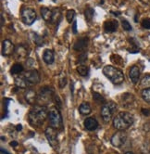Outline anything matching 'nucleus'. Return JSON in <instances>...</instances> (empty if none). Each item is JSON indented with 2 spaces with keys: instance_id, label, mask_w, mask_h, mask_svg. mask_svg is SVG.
Here are the masks:
<instances>
[{
  "instance_id": "obj_1",
  "label": "nucleus",
  "mask_w": 150,
  "mask_h": 154,
  "mask_svg": "<svg viewBox=\"0 0 150 154\" xmlns=\"http://www.w3.org/2000/svg\"><path fill=\"white\" fill-rule=\"evenodd\" d=\"M48 115V111L46 106H34L31 109L28 114L29 123L32 126L38 127L43 125Z\"/></svg>"
},
{
  "instance_id": "obj_2",
  "label": "nucleus",
  "mask_w": 150,
  "mask_h": 154,
  "mask_svg": "<svg viewBox=\"0 0 150 154\" xmlns=\"http://www.w3.org/2000/svg\"><path fill=\"white\" fill-rule=\"evenodd\" d=\"M134 116L129 112H120L113 119V126L118 131H125L134 124Z\"/></svg>"
},
{
  "instance_id": "obj_3",
  "label": "nucleus",
  "mask_w": 150,
  "mask_h": 154,
  "mask_svg": "<svg viewBox=\"0 0 150 154\" xmlns=\"http://www.w3.org/2000/svg\"><path fill=\"white\" fill-rule=\"evenodd\" d=\"M103 73L105 76L110 80L114 85H121L124 81V74L123 72L114 66L106 65L103 68Z\"/></svg>"
},
{
  "instance_id": "obj_4",
  "label": "nucleus",
  "mask_w": 150,
  "mask_h": 154,
  "mask_svg": "<svg viewBox=\"0 0 150 154\" xmlns=\"http://www.w3.org/2000/svg\"><path fill=\"white\" fill-rule=\"evenodd\" d=\"M48 120H49V125L55 129L62 128L63 126V121L62 116L60 114L59 109L57 107H53L49 109L48 112Z\"/></svg>"
},
{
  "instance_id": "obj_5",
  "label": "nucleus",
  "mask_w": 150,
  "mask_h": 154,
  "mask_svg": "<svg viewBox=\"0 0 150 154\" xmlns=\"http://www.w3.org/2000/svg\"><path fill=\"white\" fill-rule=\"evenodd\" d=\"M118 105L113 101L106 102L101 108V117L104 120V122L109 123L112 119L114 113L117 112Z\"/></svg>"
},
{
  "instance_id": "obj_6",
  "label": "nucleus",
  "mask_w": 150,
  "mask_h": 154,
  "mask_svg": "<svg viewBox=\"0 0 150 154\" xmlns=\"http://www.w3.org/2000/svg\"><path fill=\"white\" fill-rule=\"evenodd\" d=\"M53 98H55L53 89L50 88V87H43L37 96L36 102L39 103L40 106H46L52 101Z\"/></svg>"
},
{
  "instance_id": "obj_7",
  "label": "nucleus",
  "mask_w": 150,
  "mask_h": 154,
  "mask_svg": "<svg viewBox=\"0 0 150 154\" xmlns=\"http://www.w3.org/2000/svg\"><path fill=\"white\" fill-rule=\"evenodd\" d=\"M45 134H46V139L49 143V145L54 149H58V133L56 129L49 126L46 129Z\"/></svg>"
},
{
  "instance_id": "obj_8",
  "label": "nucleus",
  "mask_w": 150,
  "mask_h": 154,
  "mask_svg": "<svg viewBox=\"0 0 150 154\" xmlns=\"http://www.w3.org/2000/svg\"><path fill=\"white\" fill-rule=\"evenodd\" d=\"M21 20L26 25H32L36 20V13L34 9L25 8L21 10Z\"/></svg>"
},
{
  "instance_id": "obj_9",
  "label": "nucleus",
  "mask_w": 150,
  "mask_h": 154,
  "mask_svg": "<svg viewBox=\"0 0 150 154\" xmlns=\"http://www.w3.org/2000/svg\"><path fill=\"white\" fill-rule=\"evenodd\" d=\"M23 76H24V78L26 80V83H27L28 86L34 85H36V84H38L40 82V75H39L38 72L35 69L26 72Z\"/></svg>"
},
{
  "instance_id": "obj_10",
  "label": "nucleus",
  "mask_w": 150,
  "mask_h": 154,
  "mask_svg": "<svg viewBox=\"0 0 150 154\" xmlns=\"http://www.w3.org/2000/svg\"><path fill=\"white\" fill-rule=\"evenodd\" d=\"M127 139V135L124 133V131H118L117 133H115L111 139L110 142L111 144L116 147V148H121Z\"/></svg>"
},
{
  "instance_id": "obj_11",
  "label": "nucleus",
  "mask_w": 150,
  "mask_h": 154,
  "mask_svg": "<svg viewBox=\"0 0 150 154\" xmlns=\"http://www.w3.org/2000/svg\"><path fill=\"white\" fill-rule=\"evenodd\" d=\"M15 46L13 45V43L8 40L6 39L3 41L2 43V55L3 56H10L15 52Z\"/></svg>"
},
{
  "instance_id": "obj_12",
  "label": "nucleus",
  "mask_w": 150,
  "mask_h": 154,
  "mask_svg": "<svg viewBox=\"0 0 150 154\" xmlns=\"http://www.w3.org/2000/svg\"><path fill=\"white\" fill-rule=\"evenodd\" d=\"M140 69H139L138 66L134 65L133 67L130 69L129 72V76H130V79L132 81L133 84H137L139 79H140Z\"/></svg>"
},
{
  "instance_id": "obj_13",
  "label": "nucleus",
  "mask_w": 150,
  "mask_h": 154,
  "mask_svg": "<svg viewBox=\"0 0 150 154\" xmlns=\"http://www.w3.org/2000/svg\"><path fill=\"white\" fill-rule=\"evenodd\" d=\"M84 128L88 131H94L98 127V123L94 118L93 117H88L84 120Z\"/></svg>"
},
{
  "instance_id": "obj_14",
  "label": "nucleus",
  "mask_w": 150,
  "mask_h": 154,
  "mask_svg": "<svg viewBox=\"0 0 150 154\" xmlns=\"http://www.w3.org/2000/svg\"><path fill=\"white\" fill-rule=\"evenodd\" d=\"M87 44H88V38L87 37L81 38V39H79L75 42V44L73 45V48H74V50L79 51V52L84 51L85 49H86Z\"/></svg>"
},
{
  "instance_id": "obj_15",
  "label": "nucleus",
  "mask_w": 150,
  "mask_h": 154,
  "mask_svg": "<svg viewBox=\"0 0 150 154\" xmlns=\"http://www.w3.org/2000/svg\"><path fill=\"white\" fill-rule=\"evenodd\" d=\"M25 100L26 101L31 104V105H33L34 104L36 101H37V97H36V93L35 91H34L33 89H27V91L25 92Z\"/></svg>"
},
{
  "instance_id": "obj_16",
  "label": "nucleus",
  "mask_w": 150,
  "mask_h": 154,
  "mask_svg": "<svg viewBox=\"0 0 150 154\" xmlns=\"http://www.w3.org/2000/svg\"><path fill=\"white\" fill-rule=\"evenodd\" d=\"M43 60L46 64H52L55 60V57H54V53H53L52 50L50 49H46L43 53Z\"/></svg>"
},
{
  "instance_id": "obj_17",
  "label": "nucleus",
  "mask_w": 150,
  "mask_h": 154,
  "mask_svg": "<svg viewBox=\"0 0 150 154\" xmlns=\"http://www.w3.org/2000/svg\"><path fill=\"white\" fill-rule=\"evenodd\" d=\"M104 28L106 32H116V30L118 28V21L115 20L106 21V23H105V24H104Z\"/></svg>"
},
{
  "instance_id": "obj_18",
  "label": "nucleus",
  "mask_w": 150,
  "mask_h": 154,
  "mask_svg": "<svg viewBox=\"0 0 150 154\" xmlns=\"http://www.w3.org/2000/svg\"><path fill=\"white\" fill-rule=\"evenodd\" d=\"M91 112H92V108L88 102H82L79 106V112L82 115H88L91 113Z\"/></svg>"
},
{
  "instance_id": "obj_19",
  "label": "nucleus",
  "mask_w": 150,
  "mask_h": 154,
  "mask_svg": "<svg viewBox=\"0 0 150 154\" xmlns=\"http://www.w3.org/2000/svg\"><path fill=\"white\" fill-rule=\"evenodd\" d=\"M41 15L42 18L46 21H52L53 19V11L47 8H41Z\"/></svg>"
},
{
  "instance_id": "obj_20",
  "label": "nucleus",
  "mask_w": 150,
  "mask_h": 154,
  "mask_svg": "<svg viewBox=\"0 0 150 154\" xmlns=\"http://www.w3.org/2000/svg\"><path fill=\"white\" fill-rule=\"evenodd\" d=\"M15 85H16L17 87H20V88H26V87L28 86L24 76L16 77V78H15Z\"/></svg>"
},
{
  "instance_id": "obj_21",
  "label": "nucleus",
  "mask_w": 150,
  "mask_h": 154,
  "mask_svg": "<svg viewBox=\"0 0 150 154\" xmlns=\"http://www.w3.org/2000/svg\"><path fill=\"white\" fill-rule=\"evenodd\" d=\"M77 72L80 75L83 76V77H86L89 75V68L87 67L86 65H84V64H80L78 67H77Z\"/></svg>"
},
{
  "instance_id": "obj_22",
  "label": "nucleus",
  "mask_w": 150,
  "mask_h": 154,
  "mask_svg": "<svg viewBox=\"0 0 150 154\" xmlns=\"http://www.w3.org/2000/svg\"><path fill=\"white\" fill-rule=\"evenodd\" d=\"M134 101V97L131 94H128V98L126 97V95H123L122 96V104L128 108L130 105L133 104V102Z\"/></svg>"
},
{
  "instance_id": "obj_23",
  "label": "nucleus",
  "mask_w": 150,
  "mask_h": 154,
  "mask_svg": "<svg viewBox=\"0 0 150 154\" xmlns=\"http://www.w3.org/2000/svg\"><path fill=\"white\" fill-rule=\"evenodd\" d=\"M94 10L90 8V7H87L85 8V11H84V17H85V20L86 21H91L92 19L94 18Z\"/></svg>"
},
{
  "instance_id": "obj_24",
  "label": "nucleus",
  "mask_w": 150,
  "mask_h": 154,
  "mask_svg": "<svg viewBox=\"0 0 150 154\" xmlns=\"http://www.w3.org/2000/svg\"><path fill=\"white\" fill-rule=\"evenodd\" d=\"M23 71L24 69L22 67V65H20V63H16L11 67L10 72H11V74H20L21 72H23Z\"/></svg>"
},
{
  "instance_id": "obj_25",
  "label": "nucleus",
  "mask_w": 150,
  "mask_h": 154,
  "mask_svg": "<svg viewBox=\"0 0 150 154\" xmlns=\"http://www.w3.org/2000/svg\"><path fill=\"white\" fill-rule=\"evenodd\" d=\"M93 98H94V100L96 102V103H98V104H105L106 103V100H105V97L98 93V92H93Z\"/></svg>"
},
{
  "instance_id": "obj_26",
  "label": "nucleus",
  "mask_w": 150,
  "mask_h": 154,
  "mask_svg": "<svg viewBox=\"0 0 150 154\" xmlns=\"http://www.w3.org/2000/svg\"><path fill=\"white\" fill-rule=\"evenodd\" d=\"M130 43L132 44V48L131 49H128V51L131 52V53H138L139 51H140V48H138V45L136 44V42L134 41V38H130Z\"/></svg>"
},
{
  "instance_id": "obj_27",
  "label": "nucleus",
  "mask_w": 150,
  "mask_h": 154,
  "mask_svg": "<svg viewBox=\"0 0 150 154\" xmlns=\"http://www.w3.org/2000/svg\"><path fill=\"white\" fill-rule=\"evenodd\" d=\"M142 97L146 102L150 103V87H148V88H145L142 91Z\"/></svg>"
},
{
  "instance_id": "obj_28",
  "label": "nucleus",
  "mask_w": 150,
  "mask_h": 154,
  "mask_svg": "<svg viewBox=\"0 0 150 154\" xmlns=\"http://www.w3.org/2000/svg\"><path fill=\"white\" fill-rule=\"evenodd\" d=\"M66 18H67V20L69 23H71L72 21H74V18H75V11L73 9H70L67 11V14H66Z\"/></svg>"
},
{
  "instance_id": "obj_29",
  "label": "nucleus",
  "mask_w": 150,
  "mask_h": 154,
  "mask_svg": "<svg viewBox=\"0 0 150 154\" xmlns=\"http://www.w3.org/2000/svg\"><path fill=\"white\" fill-rule=\"evenodd\" d=\"M141 85L145 88L150 87V75H146L144 78L141 80Z\"/></svg>"
},
{
  "instance_id": "obj_30",
  "label": "nucleus",
  "mask_w": 150,
  "mask_h": 154,
  "mask_svg": "<svg viewBox=\"0 0 150 154\" xmlns=\"http://www.w3.org/2000/svg\"><path fill=\"white\" fill-rule=\"evenodd\" d=\"M33 36H34V42L36 44L37 46H42L43 45V39L35 32H33Z\"/></svg>"
},
{
  "instance_id": "obj_31",
  "label": "nucleus",
  "mask_w": 150,
  "mask_h": 154,
  "mask_svg": "<svg viewBox=\"0 0 150 154\" xmlns=\"http://www.w3.org/2000/svg\"><path fill=\"white\" fill-rule=\"evenodd\" d=\"M122 25L123 30H125V31H131L132 30V26H131L130 23L128 20H122Z\"/></svg>"
},
{
  "instance_id": "obj_32",
  "label": "nucleus",
  "mask_w": 150,
  "mask_h": 154,
  "mask_svg": "<svg viewBox=\"0 0 150 154\" xmlns=\"http://www.w3.org/2000/svg\"><path fill=\"white\" fill-rule=\"evenodd\" d=\"M58 84H59V87H60V88H63V87H65L66 85H67V78H66V77L65 76L59 77V82H58Z\"/></svg>"
},
{
  "instance_id": "obj_33",
  "label": "nucleus",
  "mask_w": 150,
  "mask_h": 154,
  "mask_svg": "<svg viewBox=\"0 0 150 154\" xmlns=\"http://www.w3.org/2000/svg\"><path fill=\"white\" fill-rule=\"evenodd\" d=\"M142 26L145 29H150V20L149 19H145L142 21Z\"/></svg>"
},
{
  "instance_id": "obj_34",
  "label": "nucleus",
  "mask_w": 150,
  "mask_h": 154,
  "mask_svg": "<svg viewBox=\"0 0 150 154\" xmlns=\"http://www.w3.org/2000/svg\"><path fill=\"white\" fill-rule=\"evenodd\" d=\"M86 59H87V55L85 54V53H82L81 56H80V59H79V62L81 63V64H83V62L86 60Z\"/></svg>"
},
{
  "instance_id": "obj_35",
  "label": "nucleus",
  "mask_w": 150,
  "mask_h": 154,
  "mask_svg": "<svg viewBox=\"0 0 150 154\" xmlns=\"http://www.w3.org/2000/svg\"><path fill=\"white\" fill-rule=\"evenodd\" d=\"M72 32L73 34H77V21L74 20L72 23Z\"/></svg>"
},
{
  "instance_id": "obj_36",
  "label": "nucleus",
  "mask_w": 150,
  "mask_h": 154,
  "mask_svg": "<svg viewBox=\"0 0 150 154\" xmlns=\"http://www.w3.org/2000/svg\"><path fill=\"white\" fill-rule=\"evenodd\" d=\"M142 113H143L145 116H149V114H150V109H145V108H143V109H142Z\"/></svg>"
},
{
  "instance_id": "obj_37",
  "label": "nucleus",
  "mask_w": 150,
  "mask_h": 154,
  "mask_svg": "<svg viewBox=\"0 0 150 154\" xmlns=\"http://www.w3.org/2000/svg\"><path fill=\"white\" fill-rule=\"evenodd\" d=\"M34 60L33 59H28L26 61V64H27V66H29V67H32V66L34 65Z\"/></svg>"
},
{
  "instance_id": "obj_38",
  "label": "nucleus",
  "mask_w": 150,
  "mask_h": 154,
  "mask_svg": "<svg viewBox=\"0 0 150 154\" xmlns=\"http://www.w3.org/2000/svg\"><path fill=\"white\" fill-rule=\"evenodd\" d=\"M10 146L13 147V148L17 147L18 146V142L17 141H11V142H10Z\"/></svg>"
},
{
  "instance_id": "obj_39",
  "label": "nucleus",
  "mask_w": 150,
  "mask_h": 154,
  "mask_svg": "<svg viewBox=\"0 0 150 154\" xmlns=\"http://www.w3.org/2000/svg\"><path fill=\"white\" fill-rule=\"evenodd\" d=\"M140 1L143 3V4H146V5H148L149 2H150V0H140Z\"/></svg>"
},
{
  "instance_id": "obj_40",
  "label": "nucleus",
  "mask_w": 150,
  "mask_h": 154,
  "mask_svg": "<svg viewBox=\"0 0 150 154\" xmlns=\"http://www.w3.org/2000/svg\"><path fill=\"white\" fill-rule=\"evenodd\" d=\"M16 128H17L18 131H21V128H22V126H21V125H18L16 126Z\"/></svg>"
},
{
  "instance_id": "obj_41",
  "label": "nucleus",
  "mask_w": 150,
  "mask_h": 154,
  "mask_svg": "<svg viewBox=\"0 0 150 154\" xmlns=\"http://www.w3.org/2000/svg\"><path fill=\"white\" fill-rule=\"evenodd\" d=\"M2 26H4V17H3V15L1 14V27Z\"/></svg>"
},
{
  "instance_id": "obj_42",
  "label": "nucleus",
  "mask_w": 150,
  "mask_h": 154,
  "mask_svg": "<svg viewBox=\"0 0 150 154\" xmlns=\"http://www.w3.org/2000/svg\"><path fill=\"white\" fill-rule=\"evenodd\" d=\"M1 154H9L7 150H5V149H1Z\"/></svg>"
},
{
  "instance_id": "obj_43",
  "label": "nucleus",
  "mask_w": 150,
  "mask_h": 154,
  "mask_svg": "<svg viewBox=\"0 0 150 154\" xmlns=\"http://www.w3.org/2000/svg\"><path fill=\"white\" fill-rule=\"evenodd\" d=\"M111 13L113 14V15H115V16H119L121 13L120 12H113V11H111Z\"/></svg>"
},
{
  "instance_id": "obj_44",
  "label": "nucleus",
  "mask_w": 150,
  "mask_h": 154,
  "mask_svg": "<svg viewBox=\"0 0 150 154\" xmlns=\"http://www.w3.org/2000/svg\"><path fill=\"white\" fill-rule=\"evenodd\" d=\"M125 154H134V153H133V152H131V151H127Z\"/></svg>"
},
{
  "instance_id": "obj_45",
  "label": "nucleus",
  "mask_w": 150,
  "mask_h": 154,
  "mask_svg": "<svg viewBox=\"0 0 150 154\" xmlns=\"http://www.w3.org/2000/svg\"><path fill=\"white\" fill-rule=\"evenodd\" d=\"M38 1H42V0H38Z\"/></svg>"
},
{
  "instance_id": "obj_46",
  "label": "nucleus",
  "mask_w": 150,
  "mask_h": 154,
  "mask_svg": "<svg viewBox=\"0 0 150 154\" xmlns=\"http://www.w3.org/2000/svg\"><path fill=\"white\" fill-rule=\"evenodd\" d=\"M54 1H55V0H54Z\"/></svg>"
}]
</instances>
